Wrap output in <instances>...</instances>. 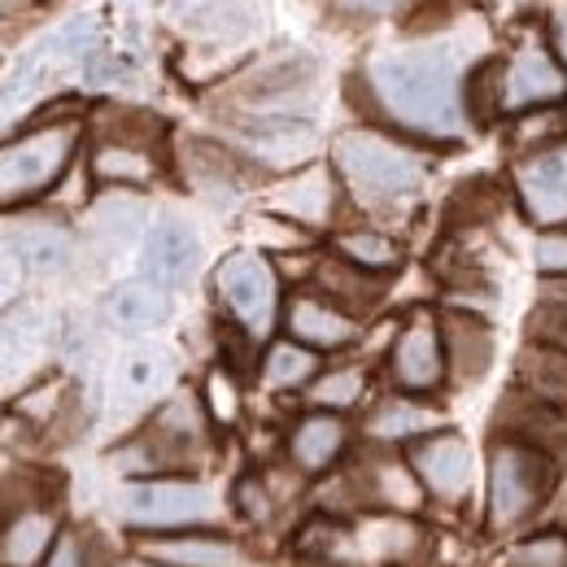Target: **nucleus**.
<instances>
[{
  "label": "nucleus",
  "mask_w": 567,
  "mask_h": 567,
  "mask_svg": "<svg viewBox=\"0 0 567 567\" xmlns=\"http://www.w3.org/2000/svg\"><path fill=\"white\" fill-rule=\"evenodd\" d=\"M206 411H210L214 424H236L240 420V384L227 367H214L206 375Z\"/></svg>",
  "instance_id": "c9c22d12"
},
{
  "label": "nucleus",
  "mask_w": 567,
  "mask_h": 567,
  "mask_svg": "<svg viewBox=\"0 0 567 567\" xmlns=\"http://www.w3.org/2000/svg\"><path fill=\"white\" fill-rule=\"evenodd\" d=\"M432 432H441V411H432L415 398H389L367 420V436L380 445H415Z\"/></svg>",
  "instance_id": "412c9836"
},
{
  "label": "nucleus",
  "mask_w": 567,
  "mask_h": 567,
  "mask_svg": "<svg viewBox=\"0 0 567 567\" xmlns=\"http://www.w3.org/2000/svg\"><path fill=\"white\" fill-rule=\"evenodd\" d=\"M537 267L546 280H564L567 276V227H550L537 240Z\"/></svg>",
  "instance_id": "ea45409f"
},
{
  "label": "nucleus",
  "mask_w": 567,
  "mask_h": 567,
  "mask_svg": "<svg viewBox=\"0 0 567 567\" xmlns=\"http://www.w3.org/2000/svg\"><path fill=\"white\" fill-rule=\"evenodd\" d=\"M136 223H141V206L127 202L123 193L110 197V202H101L96 214H92V231H96L101 240H110V245H123V240L136 231Z\"/></svg>",
  "instance_id": "f704fd0d"
},
{
  "label": "nucleus",
  "mask_w": 567,
  "mask_h": 567,
  "mask_svg": "<svg viewBox=\"0 0 567 567\" xmlns=\"http://www.w3.org/2000/svg\"><path fill=\"white\" fill-rule=\"evenodd\" d=\"M497 432L511 441H524V445H533L559 463L567 458V406H559V402H546L533 393L506 398L497 411Z\"/></svg>",
  "instance_id": "ddd939ff"
},
{
  "label": "nucleus",
  "mask_w": 567,
  "mask_h": 567,
  "mask_svg": "<svg viewBox=\"0 0 567 567\" xmlns=\"http://www.w3.org/2000/svg\"><path fill=\"white\" fill-rule=\"evenodd\" d=\"M389 371H393V384L411 398L420 393H436L445 384V346H441V319L415 310L406 319V328L398 332L393 341V354H389Z\"/></svg>",
  "instance_id": "9b49d317"
},
{
  "label": "nucleus",
  "mask_w": 567,
  "mask_h": 567,
  "mask_svg": "<svg viewBox=\"0 0 567 567\" xmlns=\"http://www.w3.org/2000/svg\"><path fill=\"white\" fill-rule=\"evenodd\" d=\"M62 393H66V384H40V389H31V393H22L18 398V415H27L31 424H49V420H58V411H62Z\"/></svg>",
  "instance_id": "58836bf2"
},
{
  "label": "nucleus",
  "mask_w": 567,
  "mask_h": 567,
  "mask_svg": "<svg viewBox=\"0 0 567 567\" xmlns=\"http://www.w3.org/2000/svg\"><path fill=\"white\" fill-rule=\"evenodd\" d=\"M267 206L297 227H328V218L337 210V175L323 162H315L292 179H284L280 188H271Z\"/></svg>",
  "instance_id": "dca6fc26"
},
{
  "label": "nucleus",
  "mask_w": 567,
  "mask_h": 567,
  "mask_svg": "<svg viewBox=\"0 0 567 567\" xmlns=\"http://www.w3.org/2000/svg\"><path fill=\"white\" fill-rule=\"evenodd\" d=\"M162 132L166 127L153 114H141V110H110V118H105V141L132 144V148H153V141Z\"/></svg>",
  "instance_id": "72a5a7b5"
},
{
  "label": "nucleus",
  "mask_w": 567,
  "mask_h": 567,
  "mask_svg": "<svg viewBox=\"0 0 567 567\" xmlns=\"http://www.w3.org/2000/svg\"><path fill=\"white\" fill-rule=\"evenodd\" d=\"M371 101L398 127L427 141L463 136V66L454 49L380 53L367 66Z\"/></svg>",
  "instance_id": "f257e3e1"
},
{
  "label": "nucleus",
  "mask_w": 567,
  "mask_h": 567,
  "mask_svg": "<svg viewBox=\"0 0 567 567\" xmlns=\"http://www.w3.org/2000/svg\"><path fill=\"white\" fill-rule=\"evenodd\" d=\"M118 515L132 528H153V533H184L197 524H210L218 515V502L206 485L197 481H141L118 497Z\"/></svg>",
  "instance_id": "0eeeda50"
},
{
  "label": "nucleus",
  "mask_w": 567,
  "mask_h": 567,
  "mask_svg": "<svg viewBox=\"0 0 567 567\" xmlns=\"http://www.w3.org/2000/svg\"><path fill=\"white\" fill-rule=\"evenodd\" d=\"M310 74H315V66H310L306 58L271 62V66H262V71L240 87V96H245L249 105H258V110H276L284 96H292V92H301V87L310 83Z\"/></svg>",
  "instance_id": "b1692460"
},
{
  "label": "nucleus",
  "mask_w": 567,
  "mask_h": 567,
  "mask_svg": "<svg viewBox=\"0 0 567 567\" xmlns=\"http://www.w3.org/2000/svg\"><path fill=\"white\" fill-rule=\"evenodd\" d=\"M74 144H79V123L27 132L22 141L0 148V202L9 206V202H31L49 193L66 175Z\"/></svg>",
  "instance_id": "39448f33"
},
{
  "label": "nucleus",
  "mask_w": 567,
  "mask_h": 567,
  "mask_svg": "<svg viewBox=\"0 0 567 567\" xmlns=\"http://www.w3.org/2000/svg\"><path fill=\"white\" fill-rule=\"evenodd\" d=\"M497 567H567V533L564 528L524 533L497 555Z\"/></svg>",
  "instance_id": "7c9ffc66"
},
{
  "label": "nucleus",
  "mask_w": 567,
  "mask_h": 567,
  "mask_svg": "<svg viewBox=\"0 0 567 567\" xmlns=\"http://www.w3.org/2000/svg\"><path fill=\"white\" fill-rule=\"evenodd\" d=\"M406 463L420 476L424 494L445 502V506H458V502H467V494H472L476 454H472L467 436H458V432H445L441 427V432H432L424 441H415L411 454H406Z\"/></svg>",
  "instance_id": "9d476101"
},
{
  "label": "nucleus",
  "mask_w": 567,
  "mask_h": 567,
  "mask_svg": "<svg viewBox=\"0 0 567 567\" xmlns=\"http://www.w3.org/2000/svg\"><path fill=\"white\" fill-rule=\"evenodd\" d=\"M346 445H350V427L332 411H315V415L297 420V427L288 432V458L301 476L328 472L346 454Z\"/></svg>",
  "instance_id": "6ab92c4d"
},
{
  "label": "nucleus",
  "mask_w": 567,
  "mask_h": 567,
  "mask_svg": "<svg viewBox=\"0 0 567 567\" xmlns=\"http://www.w3.org/2000/svg\"><path fill=\"white\" fill-rule=\"evenodd\" d=\"M441 346H445V371L458 384H476L494 367V328L472 310H441Z\"/></svg>",
  "instance_id": "4468645a"
},
{
  "label": "nucleus",
  "mask_w": 567,
  "mask_h": 567,
  "mask_svg": "<svg viewBox=\"0 0 567 567\" xmlns=\"http://www.w3.org/2000/svg\"><path fill=\"white\" fill-rule=\"evenodd\" d=\"M197 258H202V240H197V231L184 218L153 223V231L144 240V271H148V280L162 284V288H175V284H184L197 271Z\"/></svg>",
  "instance_id": "a211bd4d"
},
{
  "label": "nucleus",
  "mask_w": 567,
  "mask_h": 567,
  "mask_svg": "<svg viewBox=\"0 0 567 567\" xmlns=\"http://www.w3.org/2000/svg\"><path fill=\"white\" fill-rule=\"evenodd\" d=\"M49 546H58V515L53 511H22L0 533V564L35 567L49 559Z\"/></svg>",
  "instance_id": "4be33fe9"
},
{
  "label": "nucleus",
  "mask_w": 567,
  "mask_h": 567,
  "mask_svg": "<svg viewBox=\"0 0 567 567\" xmlns=\"http://www.w3.org/2000/svg\"><path fill=\"white\" fill-rule=\"evenodd\" d=\"M337 254H341L346 262L362 267V271H371V276H389V271H398V262H402V245H398L393 236H384V231H371V227L341 231V236H337Z\"/></svg>",
  "instance_id": "393cba45"
},
{
  "label": "nucleus",
  "mask_w": 567,
  "mask_h": 567,
  "mask_svg": "<svg viewBox=\"0 0 567 567\" xmlns=\"http://www.w3.org/2000/svg\"><path fill=\"white\" fill-rule=\"evenodd\" d=\"M511 188L528 223L537 227H567V136L542 148H528L511 166Z\"/></svg>",
  "instance_id": "6e6552de"
},
{
  "label": "nucleus",
  "mask_w": 567,
  "mask_h": 567,
  "mask_svg": "<svg viewBox=\"0 0 567 567\" xmlns=\"http://www.w3.org/2000/svg\"><path fill=\"white\" fill-rule=\"evenodd\" d=\"M528 337H533V346H546V350L567 354V306L564 301H542V306L528 315Z\"/></svg>",
  "instance_id": "e433bc0d"
},
{
  "label": "nucleus",
  "mask_w": 567,
  "mask_h": 567,
  "mask_svg": "<svg viewBox=\"0 0 567 567\" xmlns=\"http://www.w3.org/2000/svg\"><path fill=\"white\" fill-rule=\"evenodd\" d=\"M118 567H157V564H148V559H132V564H118Z\"/></svg>",
  "instance_id": "09e8293b"
},
{
  "label": "nucleus",
  "mask_w": 567,
  "mask_h": 567,
  "mask_svg": "<svg viewBox=\"0 0 567 567\" xmlns=\"http://www.w3.org/2000/svg\"><path fill=\"white\" fill-rule=\"evenodd\" d=\"M284 328H288V341L323 354V350H346L354 346L358 323L354 315H346L341 306H332L328 297H315V292H297L284 310Z\"/></svg>",
  "instance_id": "2eb2a0df"
},
{
  "label": "nucleus",
  "mask_w": 567,
  "mask_h": 567,
  "mask_svg": "<svg viewBox=\"0 0 567 567\" xmlns=\"http://www.w3.org/2000/svg\"><path fill=\"white\" fill-rule=\"evenodd\" d=\"M18 254H22V262L35 267V271H66L74 258V240L66 227L40 223V227H27V231H22Z\"/></svg>",
  "instance_id": "c85d7f7f"
},
{
  "label": "nucleus",
  "mask_w": 567,
  "mask_h": 567,
  "mask_svg": "<svg viewBox=\"0 0 567 567\" xmlns=\"http://www.w3.org/2000/svg\"><path fill=\"white\" fill-rule=\"evenodd\" d=\"M362 393H367V371L362 367H332V371L315 375V384H310V402L319 411H332V415L354 411Z\"/></svg>",
  "instance_id": "2f4dec72"
},
{
  "label": "nucleus",
  "mask_w": 567,
  "mask_h": 567,
  "mask_svg": "<svg viewBox=\"0 0 567 567\" xmlns=\"http://www.w3.org/2000/svg\"><path fill=\"white\" fill-rule=\"evenodd\" d=\"M519 380H524V393L567 406V354L559 350L528 346L519 358Z\"/></svg>",
  "instance_id": "a878e982"
},
{
  "label": "nucleus",
  "mask_w": 567,
  "mask_h": 567,
  "mask_svg": "<svg viewBox=\"0 0 567 567\" xmlns=\"http://www.w3.org/2000/svg\"><path fill=\"white\" fill-rule=\"evenodd\" d=\"M346 494L358 511H384V515H415L427 497L411 463H398V458L367 463L362 472L346 481Z\"/></svg>",
  "instance_id": "f8f14e48"
},
{
  "label": "nucleus",
  "mask_w": 567,
  "mask_h": 567,
  "mask_svg": "<svg viewBox=\"0 0 567 567\" xmlns=\"http://www.w3.org/2000/svg\"><path fill=\"white\" fill-rule=\"evenodd\" d=\"M567 101V71L546 44H519L502 62V118Z\"/></svg>",
  "instance_id": "1a4fd4ad"
},
{
  "label": "nucleus",
  "mask_w": 567,
  "mask_h": 567,
  "mask_svg": "<svg viewBox=\"0 0 567 567\" xmlns=\"http://www.w3.org/2000/svg\"><path fill=\"white\" fill-rule=\"evenodd\" d=\"M231 502H236V511L245 515V519H254V524H267L271 519V494H267V485L258 481V476H245L240 485H236V494H231Z\"/></svg>",
  "instance_id": "a19ab883"
},
{
  "label": "nucleus",
  "mask_w": 567,
  "mask_h": 567,
  "mask_svg": "<svg viewBox=\"0 0 567 567\" xmlns=\"http://www.w3.org/2000/svg\"><path fill=\"white\" fill-rule=\"evenodd\" d=\"M171 375V362L162 350H132V354L118 362V375H114V389L123 402H144L153 398Z\"/></svg>",
  "instance_id": "cd10ccee"
},
{
  "label": "nucleus",
  "mask_w": 567,
  "mask_h": 567,
  "mask_svg": "<svg viewBox=\"0 0 567 567\" xmlns=\"http://www.w3.org/2000/svg\"><path fill=\"white\" fill-rule=\"evenodd\" d=\"M315 375H319V354L297 341H280L262 358V380L271 389H301V384H315Z\"/></svg>",
  "instance_id": "c756f323"
},
{
  "label": "nucleus",
  "mask_w": 567,
  "mask_h": 567,
  "mask_svg": "<svg viewBox=\"0 0 567 567\" xmlns=\"http://www.w3.org/2000/svg\"><path fill=\"white\" fill-rule=\"evenodd\" d=\"M141 559L157 567H245V550L210 533H153L141 537Z\"/></svg>",
  "instance_id": "f3484780"
},
{
  "label": "nucleus",
  "mask_w": 567,
  "mask_h": 567,
  "mask_svg": "<svg viewBox=\"0 0 567 567\" xmlns=\"http://www.w3.org/2000/svg\"><path fill=\"white\" fill-rule=\"evenodd\" d=\"M306 567H341V564H332V559H310Z\"/></svg>",
  "instance_id": "de8ad7c7"
},
{
  "label": "nucleus",
  "mask_w": 567,
  "mask_h": 567,
  "mask_svg": "<svg viewBox=\"0 0 567 567\" xmlns=\"http://www.w3.org/2000/svg\"><path fill=\"white\" fill-rule=\"evenodd\" d=\"M315 280L328 292V301L341 306L346 315H362V310H371V306L384 297V276H371V271H362V267L346 262V258L319 262Z\"/></svg>",
  "instance_id": "5701e85b"
},
{
  "label": "nucleus",
  "mask_w": 567,
  "mask_h": 567,
  "mask_svg": "<svg viewBox=\"0 0 567 567\" xmlns=\"http://www.w3.org/2000/svg\"><path fill=\"white\" fill-rule=\"evenodd\" d=\"M332 166L362 206H402L427 179V157L384 132L354 127L332 144Z\"/></svg>",
  "instance_id": "f03ea898"
},
{
  "label": "nucleus",
  "mask_w": 567,
  "mask_h": 567,
  "mask_svg": "<svg viewBox=\"0 0 567 567\" xmlns=\"http://www.w3.org/2000/svg\"><path fill=\"white\" fill-rule=\"evenodd\" d=\"M546 35H550V53L559 58V66L567 71V0H550V9H546Z\"/></svg>",
  "instance_id": "37998d69"
},
{
  "label": "nucleus",
  "mask_w": 567,
  "mask_h": 567,
  "mask_svg": "<svg viewBox=\"0 0 567 567\" xmlns=\"http://www.w3.org/2000/svg\"><path fill=\"white\" fill-rule=\"evenodd\" d=\"M92 175H96L101 184L136 188V184H148V179H153V157H148V148L105 141L92 153Z\"/></svg>",
  "instance_id": "bb28decb"
},
{
  "label": "nucleus",
  "mask_w": 567,
  "mask_h": 567,
  "mask_svg": "<svg viewBox=\"0 0 567 567\" xmlns=\"http://www.w3.org/2000/svg\"><path fill=\"white\" fill-rule=\"evenodd\" d=\"M341 13H354V18H384L393 9H402L406 0H332Z\"/></svg>",
  "instance_id": "a18cd8bd"
},
{
  "label": "nucleus",
  "mask_w": 567,
  "mask_h": 567,
  "mask_svg": "<svg viewBox=\"0 0 567 567\" xmlns=\"http://www.w3.org/2000/svg\"><path fill=\"white\" fill-rule=\"evenodd\" d=\"M22 276H27V262H22L18 245H0V310H4V306L18 297Z\"/></svg>",
  "instance_id": "79ce46f5"
},
{
  "label": "nucleus",
  "mask_w": 567,
  "mask_h": 567,
  "mask_svg": "<svg viewBox=\"0 0 567 567\" xmlns=\"http://www.w3.org/2000/svg\"><path fill=\"white\" fill-rule=\"evenodd\" d=\"M105 315H110V323L123 328V332H153V328L166 323V315H171V297H166L162 284L127 280V284H118V288H110V297H105Z\"/></svg>",
  "instance_id": "aec40b11"
},
{
  "label": "nucleus",
  "mask_w": 567,
  "mask_h": 567,
  "mask_svg": "<svg viewBox=\"0 0 567 567\" xmlns=\"http://www.w3.org/2000/svg\"><path fill=\"white\" fill-rule=\"evenodd\" d=\"M463 110L472 123H497L502 118V62H481L463 79Z\"/></svg>",
  "instance_id": "473e14b6"
},
{
  "label": "nucleus",
  "mask_w": 567,
  "mask_h": 567,
  "mask_svg": "<svg viewBox=\"0 0 567 567\" xmlns=\"http://www.w3.org/2000/svg\"><path fill=\"white\" fill-rule=\"evenodd\" d=\"M214 292L223 310L240 323L249 341H262L280 315V276L262 254H231L214 271Z\"/></svg>",
  "instance_id": "423d86ee"
},
{
  "label": "nucleus",
  "mask_w": 567,
  "mask_h": 567,
  "mask_svg": "<svg viewBox=\"0 0 567 567\" xmlns=\"http://www.w3.org/2000/svg\"><path fill=\"white\" fill-rule=\"evenodd\" d=\"M44 567H92V555H87V546L79 537H58V546L44 559Z\"/></svg>",
  "instance_id": "c03bdc74"
},
{
  "label": "nucleus",
  "mask_w": 567,
  "mask_h": 567,
  "mask_svg": "<svg viewBox=\"0 0 567 567\" xmlns=\"http://www.w3.org/2000/svg\"><path fill=\"white\" fill-rule=\"evenodd\" d=\"M341 542H346V528H341L337 519H328V515H315V519L297 533V550L310 555V559H332Z\"/></svg>",
  "instance_id": "4c0bfd02"
},
{
  "label": "nucleus",
  "mask_w": 567,
  "mask_h": 567,
  "mask_svg": "<svg viewBox=\"0 0 567 567\" xmlns=\"http://www.w3.org/2000/svg\"><path fill=\"white\" fill-rule=\"evenodd\" d=\"M22 4H27V0H0V18H13V13H22Z\"/></svg>",
  "instance_id": "49530a36"
},
{
  "label": "nucleus",
  "mask_w": 567,
  "mask_h": 567,
  "mask_svg": "<svg viewBox=\"0 0 567 567\" xmlns=\"http://www.w3.org/2000/svg\"><path fill=\"white\" fill-rule=\"evenodd\" d=\"M202 436H206V420H202V406L179 393L171 398L153 424L144 427L141 436L114 454V463L127 472V476H166V472H184L188 463H197L202 454Z\"/></svg>",
  "instance_id": "20e7f679"
},
{
  "label": "nucleus",
  "mask_w": 567,
  "mask_h": 567,
  "mask_svg": "<svg viewBox=\"0 0 567 567\" xmlns=\"http://www.w3.org/2000/svg\"><path fill=\"white\" fill-rule=\"evenodd\" d=\"M555 481H559V458L524 441L497 436L485 463V524L494 533L528 524L542 511V502L555 494Z\"/></svg>",
  "instance_id": "7ed1b4c3"
}]
</instances>
